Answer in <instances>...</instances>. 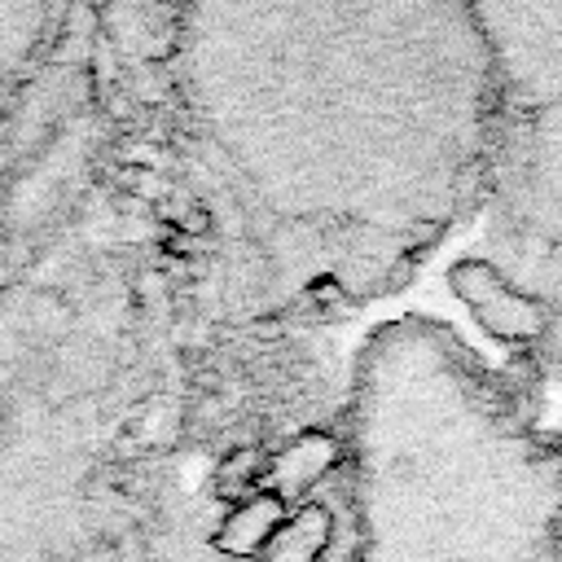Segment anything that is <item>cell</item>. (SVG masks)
Segmentation results:
<instances>
[{
  "label": "cell",
  "instance_id": "obj_1",
  "mask_svg": "<svg viewBox=\"0 0 562 562\" xmlns=\"http://www.w3.org/2000/svg\"><path fill=\"white\" fill-rule=\"evenodd\" d=\"M351 435L364 562H558L562 461L448 329L364 347Z\"/></svg>",
  "mask_w": 562,
  "mask_h": 562
},
{
  "label": "cell",
  "instance_id": "obj_2",
  "mask_svg": "<svg viewBox=\"0 0 562 562\" xmlns=\"http://www.w3.org/2000/svg\"><path fill=\"white\" fill-rule=\"evenodd\" d=\"M501 101H562V4H474Z\"/></svg>",
  "mask_w": 562,
  "mask_h": 562
},
{
  "label": "cell",
  "instance_id": "obj_3",
  "mask_svg": "<svg viewBox=\"0 0 562 562\" xmlns=\"http://www.w3.org/2000/svg\"><path fill=\"white\" fill-rule=\"evenodd\" d=\"M457 290L465 294V303L479 312V321L496 334V338H514L527 342L544 329V307L518 290H509V281H501L487 263H465L452 272Z\"/></svg>",
  "mask_w": 562,
  "mask_h": 562
},
{
  "label": "cell",
  "instance_id": "obj_4",
  "mask_svg": "<svg viewBox=\"0 0 562 562\" xmlns=\"http://www.w3.org/2000/svg\"><path fill=\"white\" fill-rule=\"evenodd\" d=\"M61 9L48 4H0V110L9 105L13 88L26 79V66L53 40V22Z\"/></svg>",
  "mask_w": 562,
  "mask_h": 562
},
{
  "label": "cell",
  "instance_id": "obj_5",
  "mask_svg": "<svg viewBox=\"0 0 562 562\" xmlns=\"http://www.w3.org/2000/svg\"><path fill=\"white\" fill-rule=\"evenodd\" d=\"M334 536V518L325 505H307L299 509V518H290L285 527L272 531V540L263 544V562H316L321 549Z\"/></svg>",
  "mask_w": 562,
  "mask_h": 562
},
{
  "label": "cell",
  "instance_id": "obj_6",
  "mask_svg": "<svg viewBox=\"0 0 562 562\" xmlns=\"http://www.w3.org/2000/svg\"><path fill=\"white\" fill-rule=\"evenodd\" d=\"M334 452H338V448H334L329 435H303V439L277 461V496L285 501V496L307 492V487L329 470Z\"/></svg>",
  "mask_w": 562,
  "mask_h": 562
},
{
  "label": "cell",
  "instance_id": "obj_7",
  "mask_svg": "<svg viewBox=\"0 0 562 562\" xmlns=\"http://www.w3.org/2000/svg\"><path fill=\"white\" fill-rule=\"evenodd\" d=\"M281 509H285L281 496H255L241 514H233V518L224 522V531L215 536V544H220L224 553H250V549L268 544L272 531L281 527Z\"/></svg>",
  "mask_w": 562,
  "mask_h": 562
}]
</instances>
